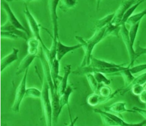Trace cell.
I'll return each mask as SVG.
<instances>
[{
	"instance_id": "cell-34",
	"label": "cell",
	"mask_w": 146,
	"mask_h": 126,
	"mask_svg": "<svg viewBox=\"0 0 146 126\" xmlns=\"http://www.w3.org/2000/svg\"><path fill=\"white\" fill-rule=\"evenodd\" d=\"M146 51V47L143 48V47H141L139 45V44L137 45L136 50H135L136 52V59H137L140 56H141L142 55H143L144 52Z\"/></svg>"
},
{
	"instance_id": "cell-40",
	"label": "cell",
	"mask_w": 146,
	"mask_h": 126,
	"mask_svg": "<svg viewBox=\"0 0 146 126\" xmlns=\"http://www.w3.org/2000/svg\"><path fill=\"white\" fill-rule=\"evenodd\" d=\"M145 104H146V103H145Z\"/></svg>"
},
{
	"instance_id": "cell-30",
	"label": "cell",
	"mask_w": 146,
	"mask_h": 126,
	"mask_svg": "<svg viewBox=\"0 0 146 126\" xmlns=\"http://www.w3.org/2000/svg\"><path fill=\"white\" fill-rule=\"evenodd\" d=\"M146 83V72L144 73L143 74H140L137 77H136L133 82H132L131 84L129 87L128 91L129 89H130V88L132 85L134 84H141V85H145Z\"/></svg>"
},
{
	"instance_id": "cell-24",
	"label": "cell",
	"mask_w": 146,
	"mask_h": 126,
	"mask_svg": "<svg viewBox=\"0 0 146 126\" xmlns=\"http://www.w3.org/2000/svg\"><path fill=\"white\" fill-rule=\"evenodd\" d=\"M86 75L88 82L89 83V85L90 86V88L91 90L93 91L94 93H98V89H99L100 86L101 84H100L96 81L94 74L92 73H88V74H86Z\"/></svg>"
},
{
	"instance_id": "cell-31",
	"label": "cell",
	"mask_w": 146,
	"mask_h": 126,
	"mask_svg": "<svg viewBox=\"0 0 146 126\" xmlns=\"http://www.w3.org/2000/svg\"><path fill=\"white\" fill-rule=\"evenodd\" d=\"M145 85H141V84L132 85L130 88V89H131L132 94L136 96H139L143 91L145 88Z\"/></svg>"
},
{
	"instance_id": "cell-35",
	"label": "cell",
	"mask_w": 146,
	"mask_h": 126,
	"mask_svg": "<svg viewBox=\"0 0 146 126\" xmlns=\"http://www.w3.org/2000/svg\"><path fill=\"white\" fill-rule=\"evenodd\" d=\"M139 99L140 100V101L143 103H146V83L145 85V88L143 91H142V93L139 95Z\"/></svg>"
},
{
	"instance_id": "cell-15",
	"label": "cell",
	"mask_w": 146,
	"mask_h": 126,
	"mask_svg": "<svg viewBox=\"0 0 146 126\" xmlns=\"http://www.w3.org/2000/svg\"><path fill=\"white\" fill-rule=\"evenodd\" d=\"M64 73L63 76L60 79V82L57 87V92L59 95L60 97L66 91V89L68 87V79L69 74L71 73V65H68L64 67Z\"/></svg>"
},
{
	"instance_id": "cell-14",
	"label": "cell",
	"mask_w": 146,
	"mask_h": 126,
	"mask_svg": "<svg viewBox=\"0 0 146 126\" xmlns=\"http://www.w3.org/2000/svg\"><path fill=\"white\" fill-rule=\"evenodd\" d=\"M36 57H38V55H31L28 53L22 59L19 66L17 68L16 75H18L23 72H25L27 69H29L30 65Z\"/></svg>"
},
{
	"instance_id": "cell-10",
	"label": "cell",
	"mask_w": 146,
	"mask_h": 126,
	"mask_svg": "<svg viewBox=\"0 0 146 126\" xmlns=\"http://www.w3.org/2000/svg\"><path fill=\"white\" fill-rule=\"evenodd\" d=\"M73 88L70 85H68L66 89V91H64V93L60 97L59 99V104H60V111H62L63 108L64 107V106L65 105L68 106V111H69V115L70 116V122H71V125L70 126H73L74 124L75 123V121H76V119H78V117H76V119H75V121H73L72 118V116H71V113L70 111V107H69V97L70 96V95L72 94V93H73Z\"/></svg>"
},
{
	"instance_id": "cell-4",
	"label": "cell",
	"mask_w": 146,
	"mask_h": 126,
	"mask_svg": "<svg viewBox=\"0 0 146 126\" xmlns=\"http://www.w3.org/2000/svg\"><path fill=\"white\" fill-rule=\"evenodd\" d=\"M28 71H29V69H27V71L25 72V73L22 78L21 82L16 89L15 101L12 107V110L15 113L19 112L21 104L23 98L25 97L26 90H27L26 84H27V76L28 73Z\"/></svg>"
},
{
	"instance_id": "cell-26",
	"label": "cell",
	"mask_w": 146,
	"mask_h": 126,
	"mask_svg": "<svg viewBox=\"0 0 146 126\" xmlns=\"http://www.w3.org/2000/svg\"><path fill=\"white\" fill-rule=\"evenodd\" d=\"M146 15V8L144 10H143L142 11L139 12L137 14L132 15L131 16L128 20L127 21V22L126 23V24H128L129 25H132L133 24H135L137 23L141 22V20L144 17L145 15Z\"/></svg>"
},
{
	"instance_id": "cell-6",
	"label": "cell",
	"mask_w": 146,
	"mask_h": 126,
	"mask_svg": "<svg viewBox=\"0 0 146 126\" xmlns=\"http://www.w3.org/2000/svg\"><path fill=\"white\" fill-rule=\"evenodd\" d=\"M129 30L127 29L126 24H123L121 25V28L120 30V34L121 35L123 41L124 43L125 46L127 50V51L129 55L130 59V63L129 65V67H131L133 66L134 62L136 59V52L135 50H134L133 47L132 46L130 37L129 35Z\"/></svg>"
},
{
	"instance_id": "cell-16",
	"label": "cell",
	"mask_w": 146,
	"mask_h": 126,
	"mask_svg": "<svg viewBox=\"0 0 146 126\" xmlns=\"http://www.w3.org/2000/svg\"><path fill=\"white\" fill-rule=\"evenodd\" d=\"M122 65H117L116 63L110 62L102 59H98L94 57L93 56L91 57V62L90 66L94 67L96 68H110V67H119L121 66Z\"/></svg>"
},
{
	"instance_id": "cell-1",
	"label": "cell",
	"mask_w": 146,
	"mask_h": 126,
	"mask_svg": "<svg viewBox=\"0 0 146 126\" xmlns=\"http://www.w3.org/2000/svg\"><path fill=\"white\" fill-rule=\"evenodd\" d=\"M106 27L101 29H96L92 37L86 40H84L80 36L75 37V39L79 42V43L82 45V47H83L85 52V55L81 63L80 67H85L90 65L91 59L92 56V53L95 46L106 37Z\"/></svg>"
},
{
	"instance_id": "cell-33",
	"label": "cell",
	"mask_w": 146,
	"mask_h": 126,
	"mask_svg": "<svg viewBox=\"0 0 146 126\" xmlns=\"http://www.w3.org/2000/svg\"><path fill=\"white\" fill-rule=\"evenodd\" d=\"M1 37L2 38L4 37V38L11 39L13 40H16L19 38V37L16 35L7 31H1Z\"/></svg>"
},
{
	"instance_id": "cell-13",
	"label": "cell",
	"mask_w": 146,
	"mask_h": 126,
	"mask_svg": "<svg viewBox=\"0 0 146 126\" xmlns=\"http://www.w3.org/2000/svg\"><path fill=\"white\" fill-rule=\"evenodd\" d=\"M1 31H9L13 34L16 35L17 36H18L19 37V38H22L27 41L28 40V36H29V35H28V34L26 32L23 31L22 30L17 28L14 25H12L10 23L8 22L7 21L5 24H4L3 25L1 26Z\"/></svg>"
},
{
	"instance_id": "cell-7",
	"label": "cell",
	"mask_w": 146,
	"mask_h": 126,
	"mask_svg": "<svg viewBox=\"0 0 146 126\" xmlns=\"http://www.w3.org/2000/svg\"><path fill=\"white\" fill-rule=\"evenodd\" d=\"M139 0H125L124 1L114 13V15L111 23L115 25L120 26L123 18L127 10L135 4Z\"/></svg>"
},
{
	"instance_id": "cell-39",
	"label": "cell",
	"mask_w": 146,
	"mask_h": 126,
	"mask_svg": "<svg viewBox=\"0 0 146 126\" xmlns=\"http://www.w3.org/2000/svg\"><path fill=\"white\" fill-rule=\"evenodd\" d=\"M145 54H146V51H145V52H144V53H143V55H145Z\"/></svg>"
},
{
	"instance_id": "cell-12",
	"label": "cell",
	"mask_w": 146,
	"mask_h": 126,
	"mask_svg": "<svg viewBox=\"0 0 146 126\" xmlns=\"http://www.w3.org/2000/svg\"><path fill=\"white\" fill-rule=\"evenodd\" d=\"M104 110L106 111L110 112L111 113L120 115L124 112H131L135 113L136 112L133 109L128 110L126 108V103L123 102H117L114 104H112L110 106L104 107Z\"/></svg>"
},
{
	"instance_id": "cell-5",
	"label": "cell",
	"mask_w": 146,
	"mask_h": 126,
	"mask_svg": "<svg viewBox=\"0 0 146 126\" xmlns=\"http://www.w3.org/2000/svg\"><path fill=\"white\" fill-rule=\"evenodd\" d=\"M60 0H48V7L51 19L52 24L53 26V37H52L53 43H56L59 39L58 23V15L57 13V8Z\"/></svg>"
},
{
	"instance_id": "cell-22",
	"label": "cell",
	"mask_w": 146,
	"mask_h": 126,
	"mask_svg": "<svg viewBox=\"0 0 146 126\" xmlns=\"http://www.w3.org/2000/svg\"><path fill=\"white\" fill-rule=\"evenodd\" d=\"M114 15V13L110 14L103 17L102 19H100L97 21L95 23V27L96 29H101L102 28L106 27L108 24L111 23V21L113 20Z\"/></svg>"
},
{
	"instance_id": "cell-27",
	"label": "cell",
	"mask_w": 146,
	"mask_h": 126,
	"mask_svg": "<svg viewBox=\"0 0 146 126\" xmlns=\"http://www.w3.org/2000/svg\"><path fill=\"white\" fill-rule=\"evenodd\" d=\"M140 23L141 22H139L135 24H133L131 25V28L129 31V37H130V43H131L132 46H133V47L134 46V44L135 42V40L136 38L138 30H139Z\"/></svg>"
},
{
	"instance_id": "cell-28",
	"label": "cell",
	"mask_w": 146,
	"mask_h": 126,
	"mask_svg": "<svg viewBox=\"0 0 146 126\" xmlns=\"http://www.w3.org/2000/svg\"><path fill=\"white\" fill-rule=\"evenodd\" d=\"M42 91L36 88H29L27 89L25 97L33 98H41Z\"/></svg>"
},
{
	"instance_id": "cell-32",
	"label": "cell",
	"mask_w": 146,
	"mask_h": 126,
	"mask_svg": "<svg viewBox=\"0 0 146 126\" xmlns=\"http://www.w3.org/2000/svg\"><path fill=\"white\" fill-rule=\"evenodd\" d=\"M129 69L132 74H137L139 72L146 70V63L139 65L136 66L130 67Z\"/></svg>"
},
{
	"instance_id": "cell-25",
	"label": "cell",
	"mask_w": 146,
	"mask_h": 126,
	"mask_svg": "<svg viewBox=\"0 0 146 126\" xmlns=\"http://www.w3.org/2000/svg\"><path fill=\"white\" fill-rule=\"evenodd\" d=\"M78 0H60V4L59 8L63 11H66L75 7Z\"/></svg>"
},
{
	"instance_id": "cell-3",
	"label": "cell",
	"mask_w": 146,
	"mask_h": 126,
	"mask_svg": "<svg viewBox=\"0 0 146 126\" xmlns=\"http://www.w3.org/2000/svg\"><path fill=\"white\" fill-rule=\"evenodd\" d=\"M42 94L41 101L42 107L46 123L47 126H51L52 125V105L51 100L50 98V89L46 78L44 77Z\"/></svg>"
},
{
	"instance_id": "cell-11",
	"label": "cell",
	"mask_w": 146,
	"mask_h": 126,
	"mask_svg": "<svg viewBox=\"0 0 146 126\" xmlns=\"http://www.w3.org/2000/svg\"><path fill=\"white\" fill-rule=\"evenodd\" d=\"M19 50L15 47L12 48V51L2 58L1 60V72H2L10 65L18 59Z\"/></svg>"
},
{
	"instance_id": "cell-36",
	"label": "cell",
	"mask_w": 146,
	"mask_h": 126,
	"mask_svg": "<svg viewBox=\"0 0 146 126\" xmlns=\"http://www.w3.org/2000/svg\"><path fill=\"white\" fill-rule=\"evenodd\" d=\"M134 111H135L136 112H138L140 115H141L145 119H146V110L142 109L137 107H134L132 109Z\"/></svg>"
},
{
	"instance_id": "cell-23",
	"label": "cell",
	"mask_w": 146,
	"mask_h": 126,
	"mask_svg": "<svg viewBox=\"0 0 146 126\" xmlns=\"http://www.w3.org/2000/svg\"><path fill=\"white\" fill-rule=\"evenodd\" d=\"M120 28L121 26L115 25L110 23V24H108L106 26V29L105 31L106 37L110 35H114L117 37L119 33L120 32Z\"/></svg>"
},
{
	"instance_id": "cell-2",
	"label": "cell",
	"mask_w": 146,
	"mask_h": 126,
	"mask_svg": "<svg viewBox=\"0 0 146 126\" xmlns=\"http://www.w3.org/2000/svg\"><path fill=\"white\" fill-rule=\"evenodd\" d=\"M24 13L25 15L31 33H33L34 37L36 38L39 41L40 44L42 46V48L46 59H48L50 55V49H48L44 44V41L40 36V29L41 28L40 24L37 22L36 19L31 13L29 8L26 5L25 6V9L24 10Z\"/></svg>"
},
{
	"instance_id": "cell-9",
	"label": "cell",
	"mask_w": 146,
	"mask_h": 126,
	"mask_svg": "<svg viewBox=\"0 0 146 126\" xmlns=\"http://www.w3.org/2000/svg\"><path fill=\"white\" fill-rule=\"evenodd\" d=\"M82 47V45L80 43L73 46H67L63 44L59 39L56 44V57L60 61L68 52L73 51Z\"/></svg>"
},
{
	"instance_id": "cell-21",
	"label": "cell",
	"mask_w": 146,
	"mask_h": 126,
	"mask_svg": "<svg viewBox=\"0 0 146 126\" xmlns=\"http://www.w3.org/2000/svg\"><path fill=\"white\" fill-rule=\"evenodd\" d=\"M146 0H139L135 4L133 5L132 6L129 8L127 11L126 12V13H125L124 15L122 21L120 24V26L123 24H126V23L127 22V21L128 20V19L132 15V14L133 13V12H135V11L136 9V8L139 7V6L143 3V2H145Z\"/></svg>"
},
{
	"instance_id": "cell-20",
	"label": "cell",
	"mask_w": 146,
	"mask_h": 126,
	"mask_svg": "<svg viewBox=\"0 0 146 126\" xmlns=\"http://www.w3.org/2000/svg\"><path fill=\"white\" fill-rule=\"evenodd\" d=\"M39 41L35 37L28 39L27 41L28 52L29 54L38 55Z\"/></svg>"
},
{
	"instance_id": "cell-17",
	"label": "cell",
	"mask_w": 146,
	"mask_h": 126,
	"mask_svg": "<svg viewBox=\"0 0 146 126\" xmlns=\"http://www.w3.org/2000/svg\"><path fill=\"white\" fill-rule=\"evenodd\" d=\"M50 69H51V74L52 80L54 83V85L56 88L57 89V80L61 79L62 77L59 75V61L57 58L54 59L51 63H49Z\"/></svg>"
},
{
	"instance_id": "cell-19",
	"label": "cell",
	"mask_w": 146,
	"mask_h": 126,
	"mask_svg": "<svg viewBox=\"0 0 146 126\" xmlns=\"http://www.w3.org/2000/svg\"><path fill=\"white\" fill-rule=\"evenodd\" d=\"M129 68L130 67L128 66L126 69L120 71L119 73L123 77L124 80L125 86V89L123 91V94L121 95L124 94L126 91H128L129 88L132 82H133V81L135 78V77L133 75V74H132L131 72H130Z\"/></svg>"
},
{
	"instance_id": "cell-18",
	"label": "cell",
	"mask_w": 146,
	"mask_h": 126,
	"mask_svg": "<svg viewBox=\"0 0 146 126\" xmlns=\"http://www.w3.org/2000/svg\"><path fill=\"white\" fill-rule=\"evenodd\" d=\"M110 97H106L100 95L98 93H94L87 98V103L91 106H96L99 104H103L111 100Z\"/></svg>"
},
{
	"instance_id": "cell-8",
	"label": "cell",
	"mask_w": 146,
	"mask_h": 126,
	"mask_svg": "<svg viewBox=\"0 0 146 126\" xmlns=\"http://www.w3.org/2000/svg\"><path fill=\"white\" fill-rule=\"evenodd\" d=\"M1 5L6 13L7 17V22L10 23L12 25H14L17 28L22 30L23 31L26 32L28 34V35H29V31L24 26L22 25V23L18 21V19H17V18L14 14L13 12L12 11L11 8L9 6L8 2L5 0H2Z\"/></svg>"
},
{
	"instance_id": "cell-38",
	"label": "cell",
	"mask_w": 146,
	"mask_h": 126,
	"mask_svg": "<svg viewBox=\"0 0 146 126\" xmlns=\"http://www.w3.org/2000/svg\"><path fill=\"white\" fill-rule=\"evenodd\" d=\"M102 0H97V10H98L100 6V4H101V2Z\"/></svg>"
},
{
	"instance_id": "cell-37",
	"label": "cell",
	"mask_w": 146,
	"mask_h": 126,
	"mask_svg": "<svg viewBox=\"0 0 146 126\" xmlns=\"http://www.w3.org/2000/svg\"><path fill=\"white\" fill-rule=\"evenodd\" d=\"M6 1H7L8 2H12V1H23L25 2H30L31 1H36V0H5Z\"/></svg>"
},
{
	"instance_id": "cell-29",
	"label": "cell",
	"mask_w": 146,
	"mask_h": 126,
	"mask_svg": "<svg viewBox=\"0 0 146 126\" xmlns=\"http://www.w3.org/2000/svg\"><path fill=\"white\" fill-rule=\"evenodd\" d=\"M92 74H94L95 79L100 84H104L109 85L110 84V81L105 76L104 73L101 72H94Z\"/></svg>"
}]
</instances>
